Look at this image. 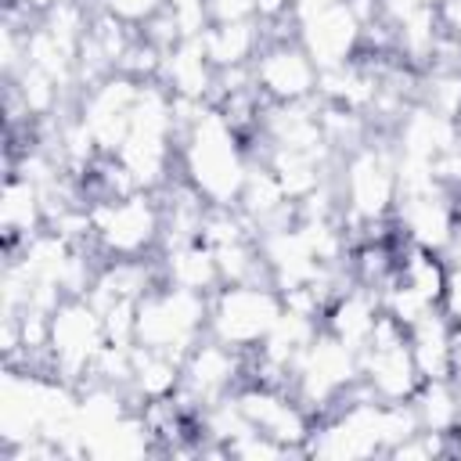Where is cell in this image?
<instances>
[{"label":"cell","instance_id":"cell-4","mask_svg":"<svg viewBox=\"0 0 461 461\" xmlns=\"http://www.w3.org/2000/svg\"><path fill=\"white\" fill-rule=\"evenodd\" d=\"M90 220H94V245L104 259H133L158 252L162 202L155 191L97 198L90 202Z\"/></svg>","mask_w":461,"mask_h":461},{"label":"cell","instance_id":"cell-15","mask_svg":"<svg viewBox=\"0 0 461 461\" xmlns=\"http://www.w3.org/2000/svg\"><path fill=\"white\" fill-rule=\"evenodd\" d=\"M407 342L418 364L421 382L429 378H450L454 371V349H457V328L450 324V317L439 310H429L425 317H418L407 328Z\"/></svg>","mask_w":461,"mask_h":461},{"label":"cell","instance_id":"cell-1","mask_svg":"<svg viewBox=\"0 0 461 461\" xmlns=\"http://www.w3.org/2000/svg\"><path fill=\"white\" fill-rule=\"evenodd\" d=\"M249 166L252 155L245 137L223 119L216 104H209L180 137V176L209 205H238Z\"/></svg>","mask_w":461,"mask_h":461},{"label":"cell","instance_id":"cell-14","mask_svg":"<svg viewBox=\"0 0 461 461\" xmlns=\"http://www.w3.org/2000/svg\"><path fill=\"white\" fill-rule=\"evenodd\" d=\"M158 83L173 94V97H191V101H209L212 83H216V68L202 47V36L180 40L166 50L162 68H158Z\"/></svg>","mask_w":461,"mask_h":461},{"label":"cell","instance_id":"cell-11","mask_svg":"<svg viewBox=\"0 0 461 461\" xmlns=\"http://www.w3.org/2000/svg\"><path fill=\"white\" fill-rule=\"evenodd\" d=\"M393 220H396L400 234L411 245L443 252L454 241L457 223H461V216H457V194L447 191V187H432L425 194H403L393 205Z\"/></svg>","mask_w":461,"mask_h":461},{"label":"cell","instance_id":"cell-16","mask_svg":"<svg viewBox=\"0 0 461 461\" xmlns=\"http://www.w3.org/2000/svg\"><path fill=\"white\" fill-rule=\"evenodd\" d=\"M0 227H4V249H7V256L18 252L29 238H36L47 227L40 191L22 173H7L4 198H0Z\"/></svg>","mask_w":461,"mask_h":461},{"label":"cell","instance_id":"cell-7","mask_svg":"<svg viewBox=\"0 0 461 461\" xmlns=\"http://www.w3.org/2000/svg\"><path fill=\"white\" fill-rule=\"evenodd\" d=\"M360 382L375 400H385V403L411 400L421 385V375H418V364L407 342V328L393 321L385 310L367 346L360 349Z\"/></svg>","mask_w":461,"mask_h":461},{"label":"cell","instance_id":"cell-18","mask_svg":"<svg viewBox=\"0 0 461 461\" xmlns=\"http://www.w3.org/2000/svg\"><path fill=\"white\" fill-rule=\"evenodd\" d=\"M267 43L263 22L259 18H238V22H212L202 32V47L212 61V68H238V65H252V58L259 54V47Z\"/></svg>","mask_w":461,"mask_h":461},{"label":"cell","instance_id":"cell-10","mask_svg":"<svg viewBox=\"0 0 461 461\" xmlns=\"http://www.w3.org/2000/svg\"><path fill=\"white\" fill-rule=\"evenodd\" d=\"M252 76H256V86L270 101L288 104V101H306L317 94L321 68L303 50V43L288 36V40H267L259 47V54L252 58Z\"/></svg>","mask_w":461,"mask_h":461},{"label":"cell","instance_id":"cell-23","mask_svg":"<svg viewBox=\"0 0 461 461\" xmlns=\"http://www.w3.org/2000/svg\"><path fill=\"white\" fill-rule=\"evenodd\" d=\"M439 18H443V29L461 40V0H439Z\"/></svg>","mask_w":461,"mask_h":461},{"label":"cell","instance_id":"cell-5","mask_svg":"<svg viewBox=\"0 0 461 461\" xmlns=\"http://www.w3.org/2000/svg\"><path fill=\"white\" fill-rule=\"evenodd\" d=\"M281 310H285V299L270 281L220 285L209 295V335L249 353L270 335Z\"/></svg>","mask_w":461,"mask_h":461},{"label":"cell","instance_id":"cell-20","mask_svg":"<svg viewBox=\"0 0 461 461\" xmlns=\"http://www.w3.org/2000/svg\"><path fill=\"white\" fill-rule=\"evenodd\" d=\"M411 407L425 432H454L461 425V389L454 385V378L421 382L411 396Z\"/></svg>","mask_w":461,"mask_h":461},{"label":"cell","instance_id":"cell-3","mask_svg":"<svg viewBox=\"0 0 461 461\" xmlns=\"http://www.w3.org/2000/svg\"><path fill=\"white\" fill-rule=\"evenodd\" d=\"M342 169L335 173V191L342 202V223H364L393 216L396 205V151L385 140H364L349 155L339 158Z\"/></svg>","mask_w":461,"mask_h":461},{"label":"cell","instance_id":"cell-12","mask_svg":"<svg viewBox=\"0 0 461 461\" xmlns=\"http://www.w3.org/2000/svg\"><path fill=\"white\" fill-rule=\"evenodd\" d=\"M360 29H364V22L349 7V0H342L328 11H317L303 22H295V40L313 58V65L324 72V68L353 61V54L360 50Z\"/></svg>","mask_w":461,"mask_h":461},{"label":"cell","instance_id":"cell-17","mask_svg":"<svg viewBox=\"0 0 461 461\" xmlns=\"http://www.w3.org/2000/svg\"><path fill=\"white\" fill-rule=\"evenodd\" d=\"M158 267H162V281H169L176 288H187V292H198V295H212L223 285L216 256L202 238L173 245V249H162L158 252Z\"/></svg>","mask_w":461,"mask_h":461},{"label":"cell","instance_id":"cell-19","mask_svg":"<svg viewBox=\"0 0 461 461\" xmlns=\"http://www.w3.org/2000/svg\"><path fill=\"white\" fill-rule=\"evenodd\" d=\"M130 357H133L130 393L137 400H158V396L176 393L180 371H184V360L180 357L162 353V349H151V346H140V342H133V353Z\"/></svg>","mask_w":461,"mask_h":461},{"label":"cell","instance_id":"cell-22","mask_svg":"<svg viewBox=\"0 0 461 461\" xmlns=\"http://www.w3.org/2000/svg\"><path fill=\"white\" fill-rule=\"evenodd\" d=\"M166 4H169V0H101V11H108V14H115L119 22L140 29V25H148Z\"/></svg>","mask_w":461,"mask_h":461},{"label":"cell","instance_id":"cell-8","mask_svg":"<svg viewBox=\"0 0 461 461\" xmlns=\"http://www.w3.org/2000/svg\"><path fill=\"white\" fill-rule=\"evenodd\" d=\"M140 86L144 83H137V79H130L122 72H112V76L97 79L94 86L79 90L76 112H79V119L86 122V130L94 133V140H97V148L104 155H115L119 144L126 140Z\"/></svg>","mask_w":461,"mask_h":461},{"label":"cell","instance_id":"cell-24","mask_svg":"<svg viewBox=\"0 0 461 461\" xmlns=\"http://www.w3.org/2000/svg\"><path fill=\"white\" fill-rule=\"evenodd\" d=\"M450 378L461 389V331H457V349H454V371H450Z\"/></svg>","mask_w":461,"mask_h":461},{"label":"cell","instance_id":"cell-13","mask_svg":"<svg viewBox=\"0 0 461 461\" xmlns=\"http://www.w3.org/2000/svg\"><path fill=\"white\" fill-rule=\"evenodd\" d=\"M378 317H382V299H378V292L367 288V285H360V281H353L346 292H339V295L331 299V306L324 310V324H321V328L331 331L339 342H346L349 349L360 353V349L367 346V339H371Z\"/></svg>","mask_w":461,"mask_h":461},{"label":"cell","instance_id":"cell-6","mask_svg":"<svg viewBox=\"0 0 461 461\" xmlns=\"http://www.w3.org/2000/svg\"><path fill=\"white\" fill-rule=\"evenodd\" d=\"M104 321L101 310L86 295H68L50 313V339H47V371L68 385H83L90 367L104 346Z\"/></svg>","mask_w":461,"mask_h":461},{"label":"cell","instance_id":"cell-9","mask_svg":"<svg viewBox=\"0 0 461 461\" xmlns=\"http://www.w3.org/2000/svg\"><path fill=\"white\" fill-rule=\"evenodd\" d=\"M234 396H238V407H241V414L249 418L252 429L267 432L270 439H277L292 454H306V439L313 432V418L288 389L249 382V385H238Z\"/></svg>","mask_w":461,"mask_h":461},{"label":"cell","instance_id":"cell-2","mask_svg":"<svg viewBox=\"0 0 461 461\" xmlns=\"http://www.w3.org/2000/svg\"><path fill=\"white\" fill-rule=\"evenodd\" d=\"M205 335H209V295L158 281L137 303V342L140 346H151V349H162L184 360Z\"/></svg>","mask_w":461,"mask_h":461},{"label":"cell","instance_id":"cell-21","mask_svg":"<svg viewBox=\"0 0 461 461\" xmlns=\"http://www.w3.org/2000/svg\"><path fill=\"white\" fill-rule=\"evenodd\" d=\"M447 259V292H443V313L450 317V324L461 331V227L454 234V241L443 249Z\"/></svg>","mask_w":461,"mask_h":461}]
</instances>
